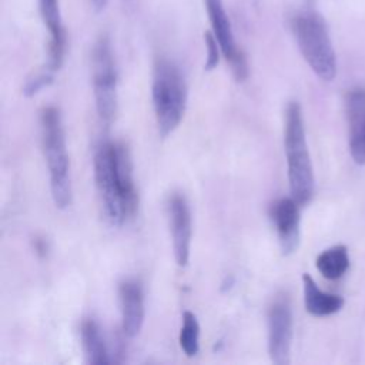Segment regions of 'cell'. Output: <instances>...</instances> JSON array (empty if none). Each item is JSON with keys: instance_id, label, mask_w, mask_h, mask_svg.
I'll return each mask as SVG.
<instances>
[{"instance_id": "cell-1", "label": "cell", "mask_w": 365, "mask_h": 365, "mask_svg": "<svg viewBox=\"0 0 365 365\" xmlns=\"http://www.w3.org/2000/svg\"><path fill=\"white\" fill-rule=\"evenodd\" d=\"M94 178L104 218L113 227H121L137 210V191L133 161L123 141H103L94 154Z\"/></svg>"}, {"instance_id": "cell-2", "label": "cell", "mask_w": 365, "mask_h": 365, "mask_svg": "<svg viewBox=\"0 0 365 365\" xmlns=\"http://www.w3.org/2000/svg\"><path fill=\"white\" fill-rule=\"evenodd\" d=\"M43 151L50 174L51 197L57 208L70 207L73 200L70 160L67 154L64 128L60 110L54 106L44 107L40 114Z\"/></svg>"}, {"instance_id": "cell-3", "label": "cell", "mask_w": 365, "mask_h": 365, "mask_svg": "<svg viewBox=\"0 0 365 365\" xmlns=\"http://www.w3.org/2000/svg\"><path fill=\"white\" fill-rule=\"evenodd\" d=\"M284 148L287 157L291 197L304 205L314 195V173L308 151L301 106L289 101L285 110Z\"/></svg>"}, {"instance_id": "cell-4", "label": "cell", "mask_w": 365, "mask_h": 365, "mask_svg": "<svg viewBox=\"0 0 365 365\" xmlns=\"http://www.w3.org/2000/svg\"><path fill=\"white\" fill-rule=\"evenodd\" d=\"M151 96L158 131L165 138L180 125L187 107V84L173 61L167 58L155 61Z\"/></svg>"}, {"instance_id": "cell-5", "label": "cell", "mask_w": 365, "mask_h": 365, "mask_svg": "<svg viewBox=\"0 0 365 365\" xmlns=\"http://www.w3.org/2000/svg\"><path fill=\"white\" fill-rule=\"evenodd\" d=\"M298 48L311 70L324 81L336 76V57L325 20L315 11H301L291 20Z\"/></svg>"}, {"instance_id": "cell-6", "label": "cell", "mask_w": 365, "mask_h": 365, "mask_svg": "<svg viewBox=\"0 0 365 365\" xmlns=\"http://www.w3.org/2000/svg\"><path fill=\"white\" fill-rule=\"evenodd\" d=\"M93 91L100 120L110 125L117 114V70L111 44L101 36L93 48Z\"/></svg>"}, {"instance_id": "cell-7", "label": "cell", "mask_w": 365, "mask_h": 365, "mask_svg": "<svg viewBox=\"0 0 365 365\" xmlns=\"http://www.w3.org/2000/svg\"><path fill=\"white\" fill-rule=\"evenodd\" d=\"M268 354L274 364L288 365L292 344V308L287 294H278L267 314Z\"/></svg>"}, {"instance_id": "cell-8", "label": "cell", "mask_w": 365, "mask_h": 365, "mask_svg": "<svg viewBox=\"0 0 365 365\" xmlns=\"http://www.w3.org/2000/svg\"><path fill=\"white\" fill-rule=\"evenodd\" d=\"M212 33L220 44L221 54L230 61L232 71L238 80H244L248 74V64L244 53L237 47L231 21L224 9L222 0H204Z\"/></svg>"}, {"instance_id": "cell-9", "label": "cell", "mask_w": 365, "mask_h": 365, "mask_svg": "<svg viewBox=\"0 0 365 365\" xmlns=\"http://www.w3.org/2000/svg\"><path fill=\"white\" fill-rule=\"evenodd\" d=\"M167 211H168L174 258L180 267H185L190 259L191 237H192L191 210L187 198L180 192H174L168 198Z\"/></svg>"}, {"instance_id": "cell-10", "label": "cell", "mask_w": 365, "mask_h": 365, "mask_svg": "<svg viewBox=\"0 0 365 365\" xmlns=\"http://www.w3.org/2000/svg\"><path fill=\"white\" fill-rule=\"evenodd\" d=\"M271 220L282 254L289 255L295 252L299 245V204L292 197L277 200L271 205Z\"/></svg>"}, {"instance_id": "cell-11", "label": "cell", "mask_w": 365, "mask_h": 365, "mask_svg": "<svg viewBox=\"0 0 365 365\" xmlns=\"http://www.w3.org/2000/svg\"><path fill=\"white\" fill-rule=\"evenodd\" d=\"M118 298L121 309V329L127 338L140 334L144 324V292L140 281L128 278L118 285Z\"/></svg>"}, {"instance_id": "cell-12", "label": "cell", "mask_w": 365, "mask_h": 365, "mask_svg": "<svg viewBox=\"0 0 365 365\" xmlns=\"http://www.w3.org/2000/svg\"><path fill=\"white\" fill-rule=\"evenodd\" d=\"M40 13L44 24L50 33L48 44V63L47 70L57 71L64 60L66 54V31L61 23V14L58 7V0H38Z\"/></svg>"}, {"instance_id": "cell-13", "label": "cell", "mask_w": 365, "mask_h": 365, "mask_svg": "<svg viewBox=\"0 0 365 365\" xmlns=\"http://www.w3.org/2000/svg\"><path fill=\"white\" fill-rule=\"evenodd\" d=\"M349 125V151L356 164H365V90H352L346 96Z\"/></svg>"}, {"instance_id": "cell-14", "label": "cell", "mask_w": 365, "mask_h": 365, "mask_svg": "<svg viewBox=\"0 0 365 365\" xmlns=\"http://www.w3.org/2000/svg\"><path fill=\"white\" fill-rule=\"evenodd\" d=\"M305 309L314 317H327L338 312L344 307V298L322 291L309 274L302 275Z\"/></svg>"}, {"instance_id": "cell-15", "label": "cell", "mask_w": 365, "mask_h": 365, "mask_svg": "<svg viewBox=\"0 0 365 365\" xmlns=\"http://www.w3.org/2000/svg\"><path fill=\"white\" fill-rule=\"evenodd\" d=\"M81 345L86 355V361L91 365L110 364L106 341L103 338L100 325L93 318H86L80 328Z\"/></svg>"}, {"instance_id": "cell-16", "label": "cell", "mask_w": 365, "mask_h": 365, "mask_svg": "<svg viewBox=\"0 0 365 365\" xmlns=\"http://www.w3.org/2000/svg\"><path fill=\"white\" fill-rule=\"evenodd\" d=\"M315 267L327 279H339L349 268V255L345 245H334L324 250L315 259Z\"/></svg>"}, {"instance_id": "cell-17", "label": "cell", "mask_w": 365, "mask_h": 365, "mask_svg": "<svg viewBox=\"0 0 365 365\" xmlns=\"http://www.w3.org/2000/svg\"><path fill=\"white\" fill-rule=\"evenodd\" d=\"M178 342L187 356H194L200 351V322L197 315L188 309L182 312V325Z\"/></svg>"}, {"instance_id": "cell-18", "label": "cell", "mask_w": 365, "mask_h": 365, "mask_svg": "<svg viewBox=\"0 0 365 365\" xmlns=\"http://www.w3.org/2000/svg\"><path fill=\"white\" fill-rule=\"evenodd\" d=\"M53 74H54V73L48 71L47 68H46L44 71L36 74L34 77H31V78L26 83V86H24V88H23V94L27 96V97H31V96L37 94L40 90H43L44 87H47V86H50V84L53 83V78H54Z\"/></svg>"}, {"instance_id": "cell-19", "label": "cell", "mask_w": 365, "mask_h": 365, "mask_svg": "<svg viewBox=\"0 0 365 365\" xmlns=\"http://www.w3.org/2000/svg\"><path fill=\"white\" fill-rule=\"evenodd\" d=\"M204 40H205V47H207V60H205V70H212L218 66L220 61V44L214 36V33L211 31H205L204 34Z\"/></svg>"}, {"instance_id": "cell-20", "label": "cell", "mask_w": 365, "mask_h": 365, "mask_svg": "<svg viewBox=\"0 0 365 365\" xmlns=\"http://www.w3.org/2000/svg\"><path fill=\"white\" fill-rule=\"evenodd\" d=\"M90 1H91L93 7H94L97 11H100V10H103V9L107 6V1H108V0H90Z\"/></svg>"}]
</instances>
